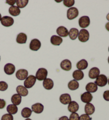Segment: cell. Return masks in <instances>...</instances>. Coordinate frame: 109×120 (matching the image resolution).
<instances>
[{"instance_id":"obj_1","label":"cell","mask_w":109,"mask_h":120,"mask_svg":"<svg viewBox=\"0 0 109 120\" xmlns=\"http://www.w3.org/2000/svg\"><path fill=\"white\" fill-rule=\"evenodd\" d=\"M48 72L47 70L44 68H41L38 69L37 70L36 74V78L39 81L44 80L46 79L47 76Z\"/></svg>"},{"instance_id":"obj_2","label":"cell","mask_w":109,"mask_h":120,"mask_svg":"<svg viewBox=\"0 0 109 120\" xmlns=\"http://www.w3.org/2000/svg\"><path fill=\"white\" fill-rule=\"evenodd\" d=\"M94 83L97 86L100 87H104L108 83V78L103 74L100 75L96 78V79Z\"/></svg>"},{"instance_id":"obj_3","label":"cell","mask_w":109,"mask_h":120,"mask_svg":"<svg viewBox=\"0 0 109 120\" xmlns=\"http://www.w3.org/2000/svg\"><path fill=\"white\" fill-rule=\"evenodd\" d=\"M78 37L79 41L82 42H85L89 40V34L87 30L83 29L79 32Z\"/></svg>"},{"instance_id":"obj_4","label":"cell","mask_w":109,"mask_h":120,"mask_svg":"<svg viewBox=\"0 0 109 120\" xmlns=\"http://www.w3.org/2000/svg\"><path fill=\"white\" fill-rule=\"evenodd\" d=\"M36 81V78L35 76L33 75L29 76L25 80L24 86L26 88H30L34 85Z\"/></svg>"},{"instance_id":"obj_5","label":"cell","mask_w":109,"mask_h":120,"mask_svg":"<svg viewBox=\"0 0 109 120\" xmlns=\"http://www.w3.org/2000/svg\"><path fill=\"white\" fill-rule=\"evenodd\" d=\"M79 11L76 8L71 7L67 11V18L71 20L76 18L78 16Z\"/></svg>"},{"instance_id":"obj_6","label":"cell","mask_w":109,"mask_h":120,"mask_svg":"<svg viewBox=\"0 0 109 120\" xmlns=\"http://www.w3.org/2000/svg\"><path fill=\"white\" fill-rule=\"evenodd\" d=\"M1 24L5 27H9L13 25L14 23V20L11 16H4L2 18L1 20Z\"/></svg>"},{"instance_id":"obj_7","label":"cell","mask_w":109,"mask_h":120,"mask_svg":"<svg viewBox=\"0 0 109 120\" xmlns=\"http://www.w3.org/2000/svg\"><path fill=\"white\" fill-rule=\"evenodd\" d=\"M79 25L81 28L88 27L90 24V19L88 16H83L79 18Z\"/></svg>"},{"instance_id":"obj_8","label":"cell","mask_w":109,"mask_h":120,"mask_svg":"<svg viewBox=\"0 0 109 120\" xmlns=\"http://www.w3.org/2000/svg\"><path fill=\"white\" fill-rule=\"evenodd\" d=\"M41 47V43L40 41L37 39H33L31 41L29 45V48L30 49L33 51H37Z\"/></svg>"},{"instance_id":"obj_9","label":"cell","mask_w":109,"mask_h":120,"mask_svg":"<svg viewBox=\"0 0 109 120\" xmlns=\"http://www.w3.org/2000/svg\"><path fill=\"white\" fill-rule=\"evenodd\" d=\"M28 72L26 69H19L16 72V76L19 80H23L26 79L28 77Z\"/></svg>"},{"instance_id":"obj_10","label":"cell","mask_w":109,"mask_h":120,"mask_svg":"<svg viewBox=\"0 0 109 120\" xmlns=\"http://www.w3.org/2000/svg\"><path fill=\"white\" fill-rule=\"evenodd\" d=\"M61 69L65 71H69L72 68V64L71 62L68 59H65L61 61L60 64Z\"/></svg>"},{"instance_id":"obj_11","label":"cell","mask_w":109,"mask_h":120,"mask_svg":"<svg viewBox=\"0 0 109 120\" xmlns=\"http://www.w3.org/2000/svg\"><path fill=\"white\" fill-rule=\"evenodd\" d=\"M15 69L16 68L14 65L10 63L6 64L4 66V68L5 73L8 75H12L15 71Z\"/></svg>"},{"instance_id":"obj_12","label":"cell","mask_w":109,"mask_h":120,"mask_svg":"<svg viewBox=\"0 0 109 120\" xmlns=\"http://www.w3.org/2000/svg\"><path fill=\"white\" fill-rule=\"evenodd\" d=\"M93 100V96L91 93L89 92H85L81 95V100L85 103H89Z\"/></svg>"},{"instance_id":"obj_13","label":"cell","mask_w":109,"mask_h":120,"mask_svg":"<svg viewBox=\"0 0 109 120\" xmlns=\"http://www.w3.org/2000/svg\"><path fill=\"white\" fill-rule=\"evenodd\" d=\"M100 69L97 67H93L90 69L88 76L91 79H95L100 75Z\"/></svg>"},{"instance_id":"obj_14","label":"cell","mask_w":109,"mask_h":120,"mask_svg":"<svg viewBox=\"0 0 109 120\" xmlns=\"http://www.w3.org/2000/svg\"><path fill=\"white\" fill-rule=\"evenodd\" d=\"M60 101L62 104L64 105L68 104L71 102V98L69 94H63L60 97Z\"/></svg>"},{"instance_id":"obj_15","label":"cell","mask_w":109,"mask_h":120,"mask_svg":"<svg viewBox=\"0 0 109 120\" xmlns=\"http://www.w3.org/2000/svg\"><path fill=\"white\" fill-rule=\"evenodd\" d=\"M56 33L59 37H66L69 35V32L67 29L63 26H60L56 30Z\"/></svg>"},{"instance_id":"obj_16","label":"cell","mask_w":109,"mask_h":120,"mask_svg":"<svg viewBox=\"0 0 109 120\" xmlns=\"http://www.w3.org/2000/svg\"><path fill=\"white\" fill-rule=\"evenodd\" d=\"M31 109H32V111L34 112L35 113L40 114L43 112L44 110V106L41 103H37L31 106Z\"/></svg>"},{"instance_id":"obj_17","label":"cell","mask_w":109,"mask_h":120,"mask_svg":"<svg viewBox=\"0 0 109 120\" xmlns=\"http://www.w3.org/2000/svg\"><path fill=\"white\" fill-rule=\"evenodd\" d=\"M68 111L71 113H76L79 109V105L75 101H71L68 107Z\"/></svg>"},{"instance_id":"obj_18","label":"cell","mask_w":109,"mask_h":120,"mask_svg":"<svg viewBox=\"0 0 109 120\" xmlns=\"http://www.w3.org/2000/svg\"><path fill=\"white\" fill-rule=\"evenodd\" d=\"M43 87L45 89L47 90H52L53 87L54 83L53 80L50 78H46L45 80H44L43 82Z\"/></svg>"},{"instance_id":"obj_19","label":"cell","mask_w":109,"mask_h":120,"mask_svg":"<svg viewBox=\"0 0 109 120\" xmlns=\"http://www.w3.org/2000/svg\"><path fill=\"white\" fill-rule=\"evenodd\" d=\"M17 92L18 94L20 95L21 96H26L28 94V91L25 86L21 85L18 86L16 88Z\"/></svg>"},{"instance_id":"obj_20","label":"cell","mask_w":109,"mask_h":120,"mask_svg":"<svg viewBox=\"0 0 109 120\" xmlns=\"http://www.w3.org/2000/svg\"><path fill=\"white\" fill-rule=\"evenodd\" d=\"M95 109L94 105L91 103H87L85 106V112L86 114L88 115H92L95 112Z\"/></svg>"},{"instance_id":"obj_21","label":"cell","mask_w":109,"mask_h":120,"mask_svg":"<svg viewBox=\"0 0 109 120\" xmlns=\"http://www.w3.org/2000/svg\"><path fill=\"white\" fill-rule=\"evenodd\" d=\"M27 39V36L26 34L24 33H20L17 37L16 41L19 44H24V43H26Z\"/></svg>"},{"instance_id":"obj_22","label":"cell","mask_w":109,"mask_h":120,"mask_svg":"<svg viewBox=\"0 0 109 120\" xmlns=\"http://www.w3.org/2000/svg\"><path fill=\"white\" fill-rule=\"evenodd\" d=\"M62 41L63 40L61 37L55 35L52 36L51 38V43L54 45H60L62 43Z\"/></svg>"},{"instance_id":"obj_23","label":"cell","mask_w":109,"mask_h":120,"mask_svg":"<svg viewBox=\"0 0 109 120\" xmlns=\"http://www.w3.org/2000/svg\"><path fill=\"white\" fill-rule=\"evenodd\" d=\"M97 86L94 82H89L86 86V90L89 93H95L97 90Z\"/></svg>"},{"instance_id":"obj_24","label":"cell","mask_w":109,"mask_h":120,"mask_svg":"<svg viewBox=\"0 0 109 120\" xmlns=\"http://www.w3.org/2000/svg\"><path fill=\"white\" fill-rule=\"evenodd\" d=\"M72 77L76 80H80L83 79L84 77V74L80 70H76L72 74Z\"/></svg>"},{"instance_id":"obj_25","label":"cell","mask_w":109,"mask_h":120,"mask_svg":"<svg viewBox=\"0 0 109 120\" xmlns=\"http://www.w3.org/2000/svg\"><path fill=\"white\" fill-rule=\"evenodd\" d=\"M9 12L11 15L16 16L19 15L20 14L21 11L19 8L18 7L13 5V6H12L11 7H10L9 9Z\"/></svg>"},{"instance_id":"obj_26","label":"cell","mask_w":109,"mask_h":120,"mask_svg":"<svg viewBox=\"0 0 109 120\" xmlns=\"http://www.w3.org/2000/svg\"><path fill=\"white\" fill-rule=\"evenodd\" d=\"M88 62L85 59H82L78 61L77 64V68H78V70H84L86 69L88 67Z\"/></svg>"},{"instance_id":"obj_27","label":"cell","mask_w":109,"mask_h":120,"mask_svg":"<svg viewBox=\"0 0 109 120\" xmlns=\"http://www.w3.org/2000/svg\"><path fill=\"white\" fill-rule=\"evenodd\" d=\"M79 34V31L76 28H71L69 32V36L71 40L76 39Z\"/></svg>"},{"instance_id":"obj_28","label":"cell","mask_w":109,"mask_h":120,"mask_svg":"<svg viewBox=\"0 0 109 120\" xmlns=\"http://www.w3.org/2000/svg\"><path fill=\"white\" fill-rule=\"evenodd\" d=\"M68 88L69 90H77L79 88V85L78 82L76 80H71L70 82H69L68 85Z\"/></svg>"},{"instance_id":"obj_29","label":"cell","mask_w":109,"mask_h":120,"mask_svg":"<svg viewBox=\"0 0 109 120\" xmlns=\"http://www.w3.org/2000/svg\"><path fill=\"white\" fill-rule=\"evenodd\" d=\"M11 102L16 106L20 105L21 102V96L19 94H14L11 98Z\"/></svg>"},{"instance_id":"obj_30","label":"cell","mask_w":109,"mask_h":120,"mask_svg":"<svg viewBox=\"0 0 109 120\" xmlns=\"http://www.w3.org/2000/svg\"><path fill=\"white\" fill-rule=\"evenodd\" d=\"M18 107L14 104H10L7 107V112L10 114H16L18 112Z\"/></svg>"},{"instance_id":"obj_31","label":"cell","mask_w":109,"mask_h":120,"mask_svg":"<svg viewBox=\"0 0 109 120\" xmlns=\"http://www.w3.org/2000/svg\"><path fill=\"white\" fill-rule=\"evenodd\" d=\"M32 111L28 107H25L21 111V115L23 117L28 119L31 115Z\"/></svg>"},{"instance_id":"obj_32","label":"cell","mask_w":109,"mask_h":120,"mask_svg":"<svg viewBox=\"0 0 109 120\" xmlns=\"http://www.w3.org/2000/svg\"><path fill=\"white\" fill-rule=\"evenodd\" d=\"M28 0H17L16 1V3L19 8H24L28 4Z\"/></svg>"},{"instance_id":"obj_33","label":"cell","mask_w":109,"mask_h":120,"mask_svg":"<svg viewBox=\"0 0 109 120\" xmlns=\"http://www.w3.org/2000/svg\"><path fill=\"white\" fill-rule=\"evenodd\" d=\"M63 2V4L66 7L68 8L72 7L75 4L74 0H64Z\"/></svg>"},{"instance_id":"obj_34","label":"cell","mask_w":109,"mask_h":120,"mask_svg":"<svg viewBox=\"0 0 109 120\" xmlns=\"http://www.w3.org/2000/svg\"><path fill=\"white\" fill-rule=\"evenodd\" d=\"M8 88V85L7 82L3 81L0 82V90L5 91Z\"/></svg>"},{"instance_id":"obj_35","label":"cell","mask_w":109,"mask_h":120,"mask_svg":"<svg viewBox=\"0 0 109 120\" xmlns=\"http://www.w3.org/2000/svg\"><path fill=\"white\" fill-rule=\"evenodd\" d=\"M1 120H13V117L10 114H5L2 116Z\"/></svg>"},{"instance_id":"obj_36","label":"cell","mask_w":109,"mask_h":120,"mask_svg":"<svg viewBox=\"0 0 109 120\" xmlns=\"http://www.w3.org/2000/svg\"><path fill=\"white\" fill-rule=\"evenodd\" d=\"M69 120H79V116L77 113H72L70 116Z\"/></svg>"},{"instance_id":"obj_37","label":"cell","mask_w":109,"mask_h":120,"mask_svg":"<svg viewBox=\"0 0 109 120\" xmlns=\"http://www.w3.org/2000/svg\"><path fill=\"white\" fill-rule=\"evenodd\" d=\"M92 117H89L88 115L82 114L80 117H79V120H92Z\"/></svg>"},{"instance_id":"obj_38","label":"cell","mask_w":109,"mask_h":120,"mask_svg":"<svg viewBox=\"0 0 109 120\" xmlns=\"http://www.w3.org/2000/svg\"><path fill=\"white\" fill-rule=\"evenodd\" d=\"M103 98L105 101H109V90H106L104 92Z\"/></svg>"},{"instance_id":"obj_39","label":"cell","mask_w":109,"mask_h":120,"mask_svg":"<svg viewBox=\"0 0 109 120\" xmlns=\"http://www.w3.org/2000/svg\"><path fill=\"white\" fill-rule=\"evenodd\" d=\"M6 105V102L5 100L0 98V109H3L4 108Z\"/></svg>"},{"instance_id":"obj_40","label":"cell","mask_w":109,"mask_h":120,"mask_svg":"<svg viewBox=\"0 0 109 120\" xmlns=\"http://www.w3.org/2000/svg\"><path fill=\"white\" fill-rule=\"evenodd\" d=\"M6 3L10 5L13 6V5L16 3V1H11V0H8V1H6Z\"/></svg>"},{"instance_id":"obj_41","label":"cell","mask_w":109,"mask_h":120,"mask_svg":"<svg viewBox=\"0 0 109 120\" xmlns=\"http://www.w3.org/2000/svg\"><path fill=\"white\" fill-rule=\"evenodd\" d=\"M59 120H69V119L66 116H63L61 117Z\"/></svg>"},{"instance_id":"obj_42","label":"cell","mask_w":109,"mask_h":120,"mask_svg":"<svg viewBox=\"0 0 109 120\" xmlns=\"http://www.w3.org/2000/svg\"><path fill=\"white\" fill-rule=\"evenodd\" d=\"M105 28L108 31H109V22L105 24Z\"/></svg>"},{"instance_id":"obj_43","label":"cell","mask_w":109,"mask_h":120,"mask_svg":"<svg viewBox=\"0 0 109 120\" xmlns=\"http://www.w3.org/2000/svg\"><path fill=\"white\" fill-rule=\"evenodd\" d=\"M106 19H107V20H108L109 21V13H108V15H106Z\"/></svg>"},{"instance_id":"obj_44","label":"cell","mask_w":109,"mask_h":120,"mask_svg":"<svg viewBox=\"0 0 109 120\" xmlns=\"http://www.w3.org/2000/svg\"><path fill=\"white\" fill-rule=\"evenodd\" d=\"M1 19H2V16H1V13H0V21H1Z\"/></svg>"},{"instance_id":"obj_45","label":"cell","mask_w":109,"mask_h":120,"mask_svg":"<svg viewBox=\"0 0 109 120\" xmlns=\"http://www.w3.org/2000/svg\"><path fill=\"white\" fill-rule=\"evenodd\" d=\"M31 120L30 119H27L26 120Z\"/></svg>"},{"instance_id":"obj_46","label":"cell","mask_w":109,"mask_h":120,"mask_svg":"<svg viewBox=\"0 0 109 120\" xmlns=\"http://www.w3.org/2000/svg\"><path fill=\"white\" fill-rule=\"evenodd\" d=\"M108 63H109V58H108Z\"/></svg>"},{"instance_id":"obj_47","label":"cell","mask_w":109,"mask_h":120,"mask_svg":"<svg viewBox=\"0 0 109 120\" xmlns=\"http://www.w3.org/2000/svg\"><path fill=\"white\" fill-rule=\"evenodd\" d=\"M108 84L109 85V79H108Z\"/></svg>"},{"instance_id":"obj_48","label":"cell","mask_w":109,"mask_h":120,"mask_svg":"<svg viewBox=\"0 0 109 120\" xmlns=\"http://www.w3.org/2000/svg\"></svg>"},{"instance_id":"obj_49","label":"cell","mask_w":109,"mask_h":120,"mask_svg":"<svg viewBox=\"0 0 109 120\" xmlns=\"http://www.w3.org/2000/svg\"><path fill=\"white\" fill-rule=\"evenodd\" d=\"M0 60H1V57H0Z\"/></svg>"}]
</instances>
